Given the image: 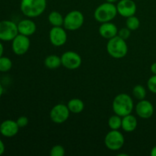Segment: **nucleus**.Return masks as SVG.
Here are the masks:
<instances>
[{"label": "nucleus", "mask_w": 156, "mask_h": 156, "mask_svg": "<svg viewBox=\"0 0 156 156\" xmlns=\"http://www.w3.org/2000/svg\"><path fill=\"white\" fill-rule=\"evenodd\" d=\"M134 103L130 95L126 93L119 94L114 98L112 103V109L114 114L124 117L132 114L133 111Z\"/></svg>", "instance_id": "1"}, {"label": "nucleus", "mask_w": 156, "mask_h": 156, "mask_svg": "<svg viewBox=\"0 0 156 156\" xmlns=\"http://www.w3.org/2000/svg\"><path fill=\"white\" fill-rule=\"evenodd\" d=\"M47 8V0H21L20 9L24 16L29 18L39 17Z\"/></svg>", "instance_id": "2"}, {"label": "nucleus", "mask_w": 156, "mask_h": 156, "mask_svg": "<svg viewBox=\"0 0 156 156\" xmlns=\"http://www.w3.org/2000/svg\"><path fill=\"white\" fill-rule=\"evenodd\" d=\"M107 52L114 59H122L128 53V47L126 41L118 35L108 40L106 46Z\"/></svg>", "instance_id": "3"}, {"label": "nucleus", "mask_w": 156, "mask_h": 156, "mask_svg": "<svg viewBox=\"0 0 156 156\" xmlns=\"http://www.w3.org/2000/svg\"><path fill=\"white\" fill-rule=\"evenodd\" d=\"M118 12L115 4L106 2L98 6L97 9L94 10V18L98 22L102 24L114 20Z\"/></svg>", "instance_id": "4"}, {"label": "nucleus", "mask_w": 156, "mask_h": 156, "mask_svg": "<svg viewBox=\"0 0 156 156\" xmlns=\"http://www.w3.org/2000/svg\"><path fill=\"white\" fill-rule=\"evenodd\" d=\"M85 17L79 10H73L64 17L63 27L66 30L74 31L79 30L83 25Z\"/></svg>", "instance_id": "5"}, {"label": "nucleus", "mask_w": 156, "mask_h": 156, "mask_svg": "<svg viewBox=\"0 0 156 156\" xmlns=\"http://www.w3.org/2000/svg\"><path fill=\"white\" fill-rule=\"evenodd\" d=\"M124 136L123 133L118 130L111 129L107 133L105 138V144L109 150L118 151L123 148L124 145Z\"/></svg>", "instance_id": "6"}, {"label": "nucleus", "mask_w": 156, "mask_h": 156, "mask_svg": "<svg viewBox=\"0 0 156 156\" xmlns=\"http://www.w3.org/2000/svg\"><path fill=\"white\" fill-rule=\"evenodd\" d=\"M18 24L10 20L0 21V41H12L18 34Z\"/></svg>", "instance_id": "7"}, {"label": "nucleus", "mask_w": 156, "mask_h": 156, "mask_svg": "<svg viewBox=\"0 0 156 156\" xmlns=\"http://www.w3.org/2000/svg\"><path fill=\"white\" fill-rule=\"evenodd\" d=\"M70 111L68 106L64 104H58L53 107L50 113V117L52 121L55 123H63L69 117Z\"/></svg>", "instance_id": "8"}, {"label": "nucleus", "mask_w": 156, "mask_h": 156, "mask_svg": "<svg viewBox=\"0 0 156 156\" xmlns=\"http://www.w3.org/2000/svg\"><path fill=\"white\" fill-rule=\"evenodd\" d=\"M30 46V41L29 37L18 34L12 43V49L14 53L18 56H22L28 51Z\"/></svg>", "instance_id": "9"}, {"label": "nucleus", "mask_w": 156, "mask_h": 156, "mask_svg": "<svg viewBox=\"0 0 156 156\" xmlns=\"http://www.w3.org/2000/svg\"><path fill=\"white\" fill-rule=\"evenodd\" d=\"M62 66L68 69H76L82 65V57L74 51H66L61 56Z\"/></svg>", "instance_id": "10"}, {"label": "nucleus", "mask_w": 156, "mask_h": 156, "mask_svg": "<svg viewBox=\"0 0 156 156\" xmlns=\"http://www.w3.org/2000/svg\"><path fill=\"white\" fill-rule=\"evenodd\" d=\"M50 43L55 47L63 46L67 41V34L62 27H53L49 33Z\"/></svg>", "instance_id": "11"}, {"label": "nucleus", "mask_w": 156, "mask_h": 156, "mask_svg": "<svg viewBox=\"0 0 156 156\" xmlns=\"http://www.w3.org/2000/svg\"><path fill=\"white\" fill-rule=\"evenodd\" d=\"M116 6L118 14L123 18L135 15L136 12V4L133 0H119Z\"/></svg>", "instance_id": "12"}, {"label": "nucleus", "mask_w": 156, "mask_h": 156, "mask_svg": "<svg viewBox=\"0 0 156 156\" xmlns=\"http://www.w3.org/2000/svg\"><path fill=\"white\" fill-rule=\"evenodd\" d=\"M136 113L142 119H149L153 115L154 106L149 101L143 99L137 103L135 108Z\"/></svg>", "instance_id": "13"}, {"label": "nucleus", "mask_w": 156, "mask_h": 156, "mask_svg": "<svg viewBox=\"0 0 156 156\" xmlns=\"http://www.w3.org/2000/svg\"><path fill=\"white\" fill-rule=\"evenodd\" d=\"M19 128L16 121L5 120L0 124V133L5 137H13L18 133Z\"/></svg>", "instance_id": "14"}, {"label": "nucleus", "mask_w": 156, "mask_h": 156, "mask_svg": "<svg viewBox=\"0 0 156 156\" xmlns=\"http://www.w3.org/2000/svg\"><path fill=\"white\" fill-rule=\"evenodd\" d=\"M98 31L102 37L109 40L117 36L118 28L114 23L109 21V22L102 23L99 27Z\"/></svg>", "instance_id": "15"}, {"label": "nucleus", "mask_w": 156, "mask_h": 156, "mask_svg": "<svg viewBox=\"0 0 156 156\" xmlns=\"http://www.w3.org/2000/svg\"><path fill=\"white\" fill-rule=\"evenodd\" d=\"M18 33L24 36L30 37L33 35L37 30V25L32 20L23 19L18 24Z\"/></svg>", "instance_id": "16"}, {"label": "nucleus", "mask_w": 156, "mask_h": 156, "mask_svg": "<svg viewBox=\"0 0 156 156\" xmlns=\"http://www.w3.org/2000/svg\"><path fill=\"white\" fill-rule=\"evenodd\" d=\"M137 125H138V121H137L136 117L131 114L122 117L121 128L125 132H133L136 129Z\"/></svg>", "instance_id": "17"}, {"label": "nucleus", "mask_w": 156, "mask_h": 156, "mask_svg": "<svg viewBox=\"0 0 156 156\" xmlns=\"http://www.w3.org/2000/svg\"><path fill=\"white\" fill-rule=\"evenodd\" d=\"M69 110L73 114H79L82 112L85 108V104L81 99L73 98L69 101L67 104Z\"/></svg>", "instance_id": "18"}, {"label": "nucleus", "mask_w": 156, "mask_h": 156, "mask_svg": "<svg viewBox=\"0 0 156 156\" xmlns=\"http://www.w3.org/2000/svg\"><path fill=\"white\" fill-rule=\"evenodd\" d=\"M44 65L47 68L50 69L59 68L60 66H62L61 57H59L57 55H50L46 57L44 60Z\"/></svg>", "instance_id": "19"}, {"label": "nucleus", "mask_w": 156, "mask_h": 156, "mask_svg": "<svg viewBox=\"0 0 156 156\" xmlns=\"http://www.w3.org/2000/svg\"><path fill=\"white\" fill-rule=\"evenodd\" d=\"M48 21L53 27H62L63 26L64 18L56 11H53L48 15Z\"/></svg>", "instance_id": "20"}, {"label": "nucleus", "mask_w": 156, "mask_h": 156, "mask_svg": "<svg viewBox=\"0 0 156 156\" xmlns=\"http://www.w3.org/2000/svg\"><path fill=\"white\" fill-rule=\"evenodd\" d=\"M108 126L111 129L118 130L121 128L122 126V117L117 114L111 116L108 120Z\"/></svg>", "instance_id": "21"}, {"label": "nucleus", "mask_w": 156, "mask_h": 156, "mask_svg": "<svg viewBox=\"0 0 156 156\" xmlns=\"http://www.w3.org/2000/svg\"><path fill=\"white\" fill-rule=\"evenodd\" d=\"M140 26V21L135 15L128 17L126 20V27L132 31V30H136Z\"/></svg>", "instance_id": "22"}, {"label": "nucleus", "mask_w": 156, "mask_h": 156, "mask_svg": "<svg viewBox=\"0 0 156 156\" xmlns=\"http://www.w3.org/2000/svg\"><path fill=\"white\" fill-rule=\"evenodd\" d=\"M133 94L137 100H143L146 97V90L143 85H137L133 88Z\"/></svg>", "instance_id": "23"}, {"label": "nucleus", "mask_w": 156, "mask_h": 156, "mask_svg": "<svg viewBox=\"0 0 156 156\" xmlns=\"http://www.w3.org/2000/svg\"><path fill=\"white\" fill-rule=\"evenodd\" d=\"M12 62L9 57L2 56L0 57V72L1 73H7L12 69Z\"/></svg>", "instance_id": "24"}, {"label": "nucleus", "mask_w": 156, "mask_h": 156, "mask_svg": "<svg viewBox=\"0 0 156 156\" xmlns=\"http://www.w3.org/2000/svg\"><path fill=\"white\" fill-rule=\"evenodd\" d=\"M66 153L65 149L63 146L60 145H56L53 146L52 149H50V155L51 156H64Z\"/></svg>", "instance_id": "25"}, {"label": "nucleus", "mask_w": 156, "mask_h": 156, "mask_svg": "<svg viewBox=\"0 0 156 156\" xmlns=\"http://www.w3.org/2000/svg\"><path fill=\"white\" fill-rule=\"evenodd\" d=\"M147 87L151 92L156 94V75H153L149 78L147 82Z\"/></svg>", "instance_id": "26"}, {"label": "nucleus", "mask_w": 156, "mask_h": 156, "mask_svg": "<svg viewBox=\"0 0 156 156\" xmlns=\"http://www.w3.org/2000/svg\"><path fill=\"white\" fill-rule=\"evenodd\" d=\"M130 34L131 30H129V29H128L126 27H123V28H121L120 30H118V34H117V35H118L119 37L123 38L125 41H126V40L130 37Z\"/></svg>", "instance_id": "27"}, {"label": "nucleus", "mask_w": 156, "mask_h": 156, "mask_svg": "<svg viewBox=\"0 0 156 156\" xmlns=\"http://www.w3.org/2000/svg\"><path fill=\"white\" fill-rule=\"evenodd\" d=\"M16 122L20 128H23L25 127L26 126H27V124H28L29 123V120L27 117H25V116H21V117H18V118L17 119Z\"/></svg>", "instance_id": "28"}, {"label": "nucleus", "mask_w": 156, "mask_h": 156, "mask_svg": "<svg viewBox=\"0 0 156 156\" xmlns=\"http://www.w3.org/2000/svg\"><path fill=\"white\" fill-rule=\"evenodd\" d=\"M5 150V144L2 142V140L0 139V155H2Z\"/></svg>", "instance_id": "29"}, {"label": "nucleus", "mask_w": 156, "mask_h": 156, "mask_svg": "<svg viewBox=\"0 0 156 156\" xmlns=\"http://www.w3.org/2000/svg\"><path fill=\"white\" fill-rule=\"evenodd\" d=\"M150 69L151 72L152 73V74L156 75V62L152 64V66H151L150 67Z\"/></svg>", "instance_id": "30"}, {"label": "nucleus", "mask_w": 156, "mask_h": 156, "mask_svg": "<svg viewBox=\"0 0 156 156\" xmlns=\"http://www.w3.org/2000/svg\"><path fill=\"white\" fill-rule=\"evenodd\" d=\"M150 155L152 156H156V146H154V147L151 149Z\"/></svg>", "instance_id": "31"}, {"label": "nucleus", "mask_w": 156, "mask_h": 156, "mask_svg": "<svg viewBox=\"0 0 156 156\" xmlns=\"http://www.w3.org/2000/svg\"><path fill=\"white\" fill-rule=\"evenodd\" d=\"M3 52H4V47H3L2 44L0 42V57H2V56Z\"/></svg>", "instance_id": "32"}, {"label": "nucleus", "mask_w": 156, "mask_h": 156, "mask_svg": "<svg viewBox=\"0 0 156 156\" xmlns=\"http://www.w3.org/2000/svg\"><path fill=\"white\" fill-rule=\"evenodd\" d=\"M3 91H4V90H3V87L2 85V84L0 83V98H1L2 95Z\"/></svg>", "instance_id": "33"}, {"label": "nucleus", "mask_w": 156, "mask_h": 156, "mask_svg": "<svg viewBox=\"0 0 156 156\" xmlns=\"http://www.w3.org/2000/svg\"><path fill=\"white\" fill-rule=\"evenodd\" d=\"M119 0H106V2H111V3H115L117 2H118Z\"/></svg>", "instance_id": "34"}, {"label": "nucleus", "mask_w": 156, "mask_h": 156, "mask_svg": "<svg viewBox=\"0 0 156 156\" xmlns=\"http://www.w3.org/2000/svg\"><path fill=\"white\" fill-rule=\"evenodd\" d=\"M0 73H1V72H0Z\"/></svg>", "instance_id": "35"}]
</instances>
